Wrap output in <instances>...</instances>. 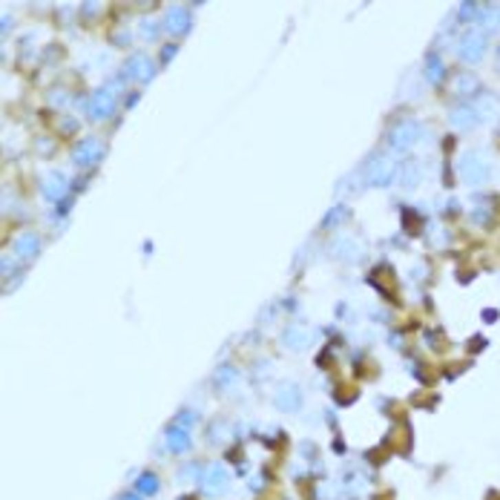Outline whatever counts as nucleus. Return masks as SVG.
<instances>
[{
  "label": "nucleus",
  "instance_id": "19",
  "mask_svg": "<svg viewBox=\"0 0 500 500\" xmlns=\"http://www.w3.org/2000/svg\"><path fill=\"white\" fill-rule=\"evenodd\" d=\"M423 72H426L428 84H443V78H446V63H443V58L440 55H428Z\"/></svg>",
  "mask_w": 500,
  "mask_h": 500
},
{
  "label": "nucleus",
  "instance_id": "9",
  "mask_svg": "<svg viewBox=\"0 0 500 500\" xmlns=\"http://www.w3.org/2000/svg\"><path fill=\"white\" fill-rule=\"evenodd\" d=\"M273 406L285 414H296L302 409V389L296 382H282L276 385V391H273Z\"/></svg>",
  "mask_w": 500,
  "mask_h": 500
},
{
  "label": "nucleus",
  "instance_id": "28",
  "mask_svg": "<svg viewBox=\"0 0 500 500\" xmlns=\"http://www.w3.org/2000/svg\"><path fill=\"white\" fill-rule=\"evenodd\" d=\"M173 52H175V46H167V50H164V61H170V58H173Z\"/></svg>",
  "mask_w": 500,
  "mask_h": 500
},
{
  "label": "nucleus",
  "instance_id": "1",
  "mask_svg": "<svg viewBox=\"0 0 500 500\" xmlns=\"http://www.w3.org/2000/svg\"><path fill=\"white\" fill-rule=\"evenodd\" d=\"M457 173H460V179H463L466 184L483 187V184L492 179V161H489L486 153L469 150V153L460 155V161H457Z\"/></svg>",
  "mask_w": 500,
  "mask_h": 500
},
{
  "label": "nucleus",
  "instance_id": "11",
  "mask_svg": "<svg viewBox=\"0 0 500 500\" xmlns=\"http://www.w3.org/2000/svg\"><path fill=\"white\" fill-rule=\"evenodd\" d=\"M38 253H41V236H38V233L23 230V233L14 236V241H12V256H14L18 262L35 259Z\"/></svg>",
  "mask_w": 500,
  "mask_h": 500
},
{
  "label": "nucleus",
  "instance_id": "12",
  "mask_svg": "<svg viewBox=\"0 0 500 500\" xmlns=\"http://www.w3.org/2000/svg\"><path fill=\"white\" fill-rule=\"evenodd\" d=\"M67 190H69V179H67V175H63L61 170L43 173V179H41V193H43L46 199L58 202V199L67 196Z\"/></svg>",
  "mask_w": 500,
  "mask_h": 500
},
{
  "label": "nucleus",
  "instance_id": "3",
  "mask_svg": "<svg viewBox=\"0 0 500 500\" xmlns=\"http://www.w3.org/2000/svg\"><path fill=\"white\" fill-rule=\"evenodd\" d=\"M423 141H426V127L420 121H411V118L400 121L394 130L389 133V144H391V150H397V153H409V150H414L417 144H423Z\"/></svg>",
  "mask_w": 500,
  "mask_h": 500
},
{
  "label": "nucleus",
  "instance_id": "24",
  "mask_svg": "<svg viewBox=\"0 0 500 500\" xmlns=\"http://www.w3.org/2000/svg\"><path fill=\"white\" fill-rule=\"evenodd\" d=\"M480 12H483V6L480 3H460V9H457V14H460V23H469V21H480Z\"/></svg>",
  "mask_w": 500,
  "mask_h": 500
},
{
  "label": "nucleus",
  "instance_id": "4",
  "mask_svg": "<svg viewBox=\"0 0 500 500\" xmlns=\"http://www.w3.org/2000/svg\"><path fill=\"white\" fill-rule=\"evenodd\" d=\"M199 489L207 497H221L230 489V472L224 469L221 463H210L207 469L199 475Z\"/></svg>",
  "mask_w": 500,
  "mask_h": 500
},
{
  "label": "nucleus",
  "instance_id": "6",
  "mask_svg": "<svg viewBox=\"0 0 500 500\" xmlns=\"http://www.w3.org/2000/svg\"><path fill=\"white\" fill-rule=\"evenodd\" d=\"M486 38L480 29H469L463 32L460 41H457V55L466 61V63H477L483 55H486Z\"/></svg>",
  "mask_w": 500,
  "mask_h": 500
},
{
  "label": "nucleus",
  "instance_id": "16",
  "mask_svg": "<svg viewBox=\"0 0 500 500\" xmlns=\"http://www.w3.org/2000/svg\"><path fill=\"white\" fill-rule=\"evenodd\" d=\"M477 121H480L477 112H475V107H469V104L455 107V109H451V116H448V124L455 127V130H472Z\"/></svg>",
  "mask_w": 500,
  "mask_h": 500
},
{
  "label": "nucleus",
  "instance_id": "2",
  "mask_svg": "<svg viewBox=\"0 0 500 500\" xmlns=\"http://www.w3.org/2000/svg\"><path fill=\"white\" fill-rule=\"evenodd\" d=\"M397 175H400V167H397L394 158L374 155L362 167V184L365 187H389L391 182H397Z\"/></svg>",
  "mask_w": 500,
  "mask_h": 500
},
{
  "label": "nucleus",
  "instance_id": "7",
  "mask_svg": "<svg viewBox=\"0 0 500 500\" xmlns=\"http://www.w3.org/2000/svg\"><path fill=\"white\" fill-rule=\"evenodd\" d=\"M116 92L118 89H112V87H101V89H95L89 95L87 112H89L92 121H104V118H109L112 112H116Z\"/></svg>",
  "mask_w": 500,
  "mask_h": 500
},
{
  "label": "nucleus",
  "instance_id": "15",
  "mask_svg": "<svg viewBox=\"0 0 500 500\" xmlns=\"http://www.w3.org/2000/svg\"><path fill=\"white\" fill-rule=\"evenodd\" d=\"M164 29L170 32V35H184V32L190 29V12H187V6L173 3L164 12Z\"/></svg>",
  "mask_w": 500,
  "mask_h": 500
},
{
  "label": "nucleus",
  "instance_id": "18",
  "mask_svg": "<svg viewBox=\"0 0 500 500\" xmlns=\"http://www.w3.org/2000/svg\"><path fill=\"white\" fill-rule=\"evenodd\" d=\"M480 32L483 35H492L500 32V3H486L480 12Z\"/></svg>",
  "mask_w": 500,
  "mask_h": 500
},
{
  "label": "nucleus",
  "instance_id": "25",
  "mask_svg": "<svg viewBox=\"0 0 500 500\" xmlns=\"http://www.w3.org/2000/svg\"><path fill=\"white\" fill-rule=\"evenodd\" d=\"M175 423H179V426H184V428H190L193 423H196V417H193L190 411H184V414H179V417H175Z\"/></svg>",
  "mask_w": 500,
  "mask_h": 500
},
{
  "label": "nucleus",
  "instance_id": "22",
  "mask_svg": "<svg viewBox=\"0 0 500 500\" xmlns=\"http://www.w3.org/2000/svg\"><path fill=\"white\" fill-rule=\"evenodd\" d=\"M477 89H480V80H477L475 75L460 72V75L455 78V92H457V95H475Z\"/></svg>",
  "mask_w": 500,
  "mask_h": 500
},
{
  "label": "nucleus",
  "instance_id": "8",
  "mask_svg": "<svg viewBox=\"0 0 500 500\" xmlns=\"http://www.w3.org/2000/svg\"><path fill=\"white\" fill-rule=\"evenodd\" d=\"M124 75L130 78V80H135V84H147V80L155 75V61L147 52H135V55L127 58Z\"/></svg>",
  "mask_w": 500,
  "mask_h": 500
},
{
  "label": "nucleus",
  "instance_id": "21",
  "mask_svg": "<svg viewBox=\"0 0 500 500\" xmlns=\"http://www.w3.org/2000/svg\"><path fill=\"white\" fill-rule=\"evenodd\" d=\"M345 219H348V204H334L331 210L325 213V219H322V228H325V230H336V228H343Z\"/></svg>",
  "mask_w": 500,
  "mask_h": 500
},
{
  "label": "nucleus",
  "instance_id": "14",
  "mask_svg": "<svg viewBox=\"0 0 500 500\" xmlns=\"http://www.w3.org/2000/svg\"><path fill=\"white\" fill-rule=\"evenodd\" d=\"M164 443H167V448L173 451V455H187V451L193 448L190 428H184V426H179V423H173V426L167 428V434H164Z\"/></svg>",
  "mask_w": 500,
  "mask_h": 500
},
{
  "label": "nucleus",
  "instance_id": "17",
  "mask_svg": "<svg viewBox=\"0 0 500 500\" xmlns=\"http://www.w3.org/2000/svg\"><path fill=\"white\" fill-rule=\"evenodd\" d=\"M213 385L219 391H233L239 385V371L236 365H219L216 374H213Z\"/></svg>",
  "mask_w": 500,
  "mask_h": 500
},
{
  "label": "nucleus",
  "instance_id": "23",
  "mask_svg": "<svg viewBox=\"0 0 500 500\" xmlns=\"http://www.w3.org/2000/svg\"><path fill=\"white\" fill-rule=\"evenodd\" d=\"M135 492H138L141 497L158 494V477H155L153 472H144V475H138V480H135Z\"/></svg>",
  "mask_w": 500,
  "mask_h": 500
},
{
  "label": "nucleus",
  "instance_id": "13",
  "mask_svg": "<svg viewBox=\"0 0 500 500\" xmlns=\"http://www.w3.org/2000/svg\"><path fill=\"white\" fill-rule=\"evenodd\" d=\"M360 253H362V245L354 236H336L331 241V256L340 262H357Z\"/></svg>",
  "mask_w": 500,
  "mask_h": 500
},
{
  "label": "nucleus",
  "instance_id": "27",
  "mask_svg": "<svg viewBox=\"0 0 500 500\" xmlns=\"http://www.w3.org/2000/svg\"><path fill=\"white\" fill-rule=\"evenodd\" d=\"M118 500H141V494H138V492H124Z\"/></svg>",
  "mask_w": 500,
  "mask_h": 500
},
{
  "label": "nucleus",
  "instance_id": "20",
  "mask_svg": "<svg viewBox=\"0 0 500 500\" xmlns=\"http://www.w3.org/2000/svg\"><path fill=\"white\" fill-rule=\"evenodd\" d=\"M420 179H423V167L417 164V161H409V164H402V170H400V182H402V187L411 190V187L420 184Z\"/></svg>",
  "mask_w": 500,
  "mask_h": 500
},
{
  "label": "nucleus",
  "instance_id": "5",
  "mask_svg": "<svg viewBox=\"0 0 500 500\" xmlns=\"http://www.w3.org/2000/svg\"><path fill=\"white\" fill-rule=\"evenodd\" d=\"M104 158V141L98 138V135H87V138H80L78 144H75V150H72V164L75 167H95L98 161Z\"/></svg>",
  "mask_w": 500,
  "mask_h": 500
},
{
  "label": "nucleus",
  "instance_id": "29",
  "mask_svg": "<svg viewBox=\"0 0 500 500\" xmlns=\"http://www.w3.org/2000/svg\"><path fill=\"white\" fill-rule=\"evenodd\" d=\"M497 61H500V50H497Z\"/></svg>",
  "mask_w": 500,
  "mask_h": 500
},
{
  "label": "nucleus",
  "instance_id": "26",
  "mask_svg": "<svg viewBox=\"0 0 500 500\" xmlns=\"http://www.w3.org/2000/svg\"><path fill=\"white\" fill-rule=\"evenodd\" d=\"M141 32H144L147 38H155V23H153V21H144V23H141Z\"/></svg>",
  "mask_w": 500,
  "mask_h": 500
},
{
  "label": "nucleus",
  "instance_id": "10",
  "mask_svg": "<svg viewBox=\"0 0 500 500\" xmlns=\"http://www.w3.org/2000/svg\"><path fill=\"white\" fill-rule=\"evenodd\" d=\"M314 343V334L308 325H302V322H290V325L282 331V345L287 351H308Z\"/></svg>",
  "mask_w": 500,
  "mask_h": 500
}]
</instances>
